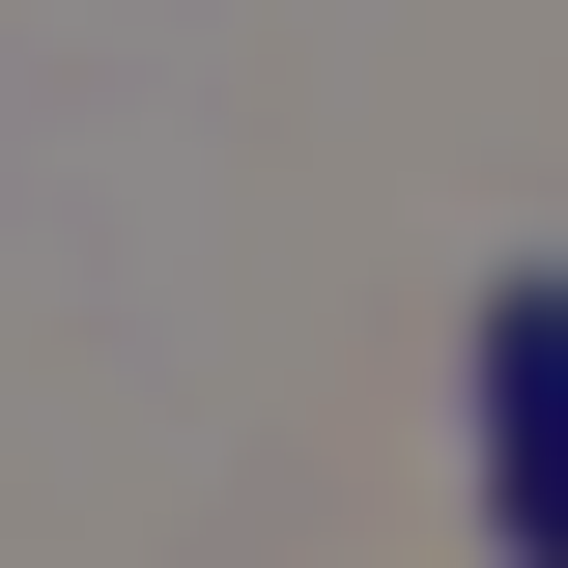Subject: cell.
Here are the masks:
<instances>
[{"label": "cell", "mask_w": 568, "mask_h": 568, "mask_svg": "<svg viewBox=\"0 0 568 568\" xmlns=\"http://www.w3.org/2000/svg\"><path fill=\"white\" fill-rule=\"evenodd\" d=\"M484 484H511V568H568V256L484 313Z\"/></svg>", "instance_id": "6da1fadb"}]
</instances>
